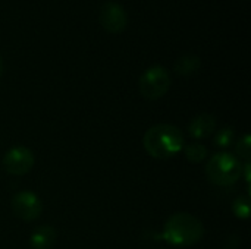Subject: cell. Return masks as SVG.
I'll return each mask as SVG.
<instances>
[{
    "instance_id": "obj_1",
    "label": "cell",
    "mask_w": 251,
    "mask_h": 249,
    "mask_svg": "<svg viewBox=\"0 0 251 249\" xmlns=\"http://www.w3.org/2000/svg\"><path fill=\"white\" fill-rule=\"evenodd\" d=\"M143 147L154 158L168 160L184 148V135L179 128L160 123L151 126L143 136Z\"/></svg>"
},
{
    "instance_id": "obj_2",
    "label": "cell",
    "mask_w": 251,
    "mask_h": 249,
    "mask_svg": "<svg viewBox=\"0 0 251 249\" xmlns=\"http://www.w3.org/2000/svg\"><path fill=\"white\" fill-rule=\"evenodd\" d=\"M204 235L203 223L193 214L176 213L168 219L163 227V239L172 247H191Z\"/></svg>"
},
{
    "instance_id": "obj_3",
    "label": "cell",
    "mask_w": 251,
    "mask_h": 249,
    "mask_svg": "<svg viewBox=\"0 0 251 249\" xmlns=\"http://www.w3.org/2000/svg\"><path fill=\"white\" fill-rule=\"evenodd\" d=\"M241 161L229 153L221 151L206 164V176L215 186H232L241 178Z\"/></svg>"
},
{
    "instance_id": "obj_4",
    "label": "cell",
    "mask_w": 251,
    "mask_h": 249,
    "mask_svg": "<svg viewBox=\"0 0 251 249\" xmlns=\"http://www.w3.org/2000/svg\"><path fill=\"white\" fill-rule=\"evenodd\" d=\"M138 88H140L141 95L147 100L162 98L171 88L169 72L160 65H154V66L149 68L141 75Z\"/></svg>"
},
{
    "instance_id": "obj_5",
    "label": "cell",
    "mask_w": 251,
    "mask_h": 249,
    "mask_svg": "<svg viewBox=\"0 0 251 249\" xmlns=\"http://www.w3.org/2000/svg\"><path fill=\"white\" fill-rule=\"evenodd\" d=\"M34 154L26 147H13L3 157V169L13 176L26 175L34 166Z\"/></svg>"
},
{
    "instance_id": "obj_6",
    "label": "cell",
    "mask_w": 251,
    "mask_h": 249,
    "mask_svg": "<svg viewBox=\"0 0 251 249\" xmlns=\"http://www.w3.org/2000/svg\"><path fill=\"white\" fill-rule=\"evenodd\" d=\"M12 211L24 222H34L41 216L43 204L35 194L22 191L12 198Z\"/></svg>"
},
{
    "instance_id": "obj_7",
    "label": "cell",
    "mask_w": 251,
    "mask_h": 249,
    "mask_svg": "<svg viewBox=\"0 0 251 249\" xmlns=\"http://www.w3.org/2000/svg\"><path fill=\"white\" fill-rule=\"evenodd\" d=\"M101 26L112 34H119L125 29L128 23V15L125 9L115 1H107L101 6L99 15Z\"/></svg>"
},
{
    "instance_id": "obj_8",
    "label": "cell",
    "mask_w": 251,
    "mask_h": 249,
    "mask_svg": "<svg viewBox=\"0 0 251 249\" xmlns=\"http://www.w3.org/2000/svg\"><path fill=\"white\" fill-rule=\"evenodd\" d=\"M216 129V117L210 113H201L196 116L188 125L190 135L196 139H203L210 136Z\"/></svg>"
},
{
    "instance_id": "obj_9",
    "label": "cell",
    "mask_w": 251,
    "mask_h": 249,
    "mask_svg": "<svg viewBox=\"0 0 251 249\" xmlns=\"http://www.w3.org/2000/svg\"><path fill=\"white\" fill-rule=\"evenodd\" d=\"M56 229L44 225L37 227L29 236V247L32 249H51L56 242Z\"/></svg>"
},
{
    "instance_id": "obj_10",
    "label": "cell",
    "mask_w": 251,
    "mask_h": 249,
    "mask_svg": "<svg viewBox=\"0 0 251 249\" xmlns=\"http://www.w3.org/2000/svg\"><path fill=\"white\" fill-rule=\"evenodd\" d=\"M201 66V60L199 56L196 54H185V56H181L175 65H174V70L181 75V76H190L193 73H196Z\"/></svg>"
},
{
    "instance_id": "obj_11",
    "label": "cell",
    "mask_w": 251,
    "mask_h": 249,
    "mask_svg": "<svg viewBox=\"0 0 251 249\" xmlns=\"http://www.w3.org/2000/svg\"><path fill=\"white\" fill-rule=\"evenodd\" d=\"M185 157H187V160L190 163L200 164L207 157V148L203 144L193 142V144H190V145L185 147Z\"/></svg>"
},
{
    "instance_id": "obj_12",
    "label": "cell",
    "mask_w": 251,
    "mask_h": 249,
    "mask_svg": "<svg viewBox=\"0 0 251 249\" xmlns=\"http://www.w3.org/2000/svg\"><path fill=\"white\" fill-rule=\"evenodd\" d=\"M235 153H237V158L241 161V160H244L246 163H249L250 161V157H251V138L249 134H246L240 141H238V144H237V147H235Z\"/></svg>"
},
{
    "instance_id": "obj_13",
    "label": "cell",
    "mask_w": 251,
    "mask_h": 249,
    "mask_svg": "<svg viewBox=\"0 0 251 249\" xmlns=\"http://www.w3.org/2000/svg\"><path fill=\"white\" fill-rule=\"evenodd\" d=\"M232 211L238 219H249L250 217V198L240 197L232 204Z\"/></svg>"
},
{
    "instance_id": "obj_14",
    "label": "cell",
    "mask_w": 251,
    "mask_h": 249,
    "mask_svg": "<svg viewBox=\"0 0 251 249\" xmlns=\"http://www.w3.org/2000/svg\"><path fill=\"white\" fill-rule=\"evenodd\" d=\"M234 129L232 128H222L215 135V145L219 148H226L234 141Z\"/></svg>"
},
{
    "instance_id": "obj_15",
    "label": "cell",
    "mask_w": 251,
    "mask_h": 249,
    "mask_svg": "<svg viewBox=\"0 0 251 249\" xmlns=\"http://www.w3.org/2000/svg\"><path fill=\"white\" fill-rule=\"evenodd\" d=\"M3 72H4V60H3V57L0 56V78H1V75H3Z\"/></svg>"
}]
</instances>
